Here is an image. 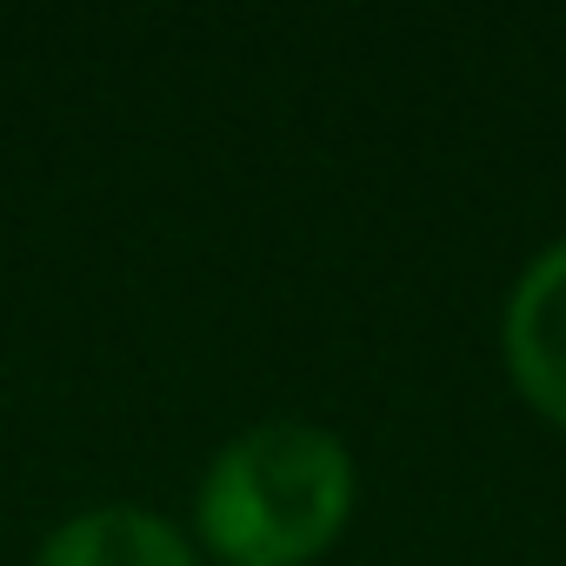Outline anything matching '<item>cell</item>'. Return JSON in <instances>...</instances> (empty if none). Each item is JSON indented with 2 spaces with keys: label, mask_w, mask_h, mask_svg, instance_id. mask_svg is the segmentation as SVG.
<instances>
[{
  "label": "cell",
  "mask_w": 566,
  "mask_h": 566,
  "mask_svg": "<svg viewBox=\"0 0 566 566\" xmlns=\"http://www.w3.org/2000/svg\"><path fill=\"white\" fill-rule=\"evenodd\" d=\"M354 506V467L334 433L273 420L240 433L207 486H200V533L233 566H301L314 559Z\"/></svg>",
  "instance_id": "obj_1"
},
{
  "label": "cell",
  "mask_w": 566,
  "mask_h": 566,
  "mask_svg": "<svg viewBox=\"0 0 566 566\" xmlns=\"http://www.w3.org/2000/svg\"><path fill=\"white\" fill-rule=\"evenodd\" d=\"M506 360H513L520 394L553 427H566V240L553 253H539L526 266V280L513 287V307H506Z\"/></svg>",
  "instance_id": "obj_2"
},
{
  "label": "cell",
  "mask_w": 566,
  "mask_h": 566,
  "mask_svg": "<svg viewBox=\"0 0 566 566\" xmlns=\"http://www.w3.org/2000/svg\"><path fill=\"white\" fill-rule=\"evenodd\" d=\"M34 566H193V553L167 520L140 506H101V513L67 520L41 546Z\"/></svg>",
  "instance_id": "obj_3"
}]
</instances>
